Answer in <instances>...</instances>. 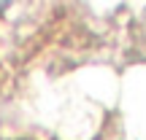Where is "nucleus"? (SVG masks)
<instances>
[{
	"label": "nucleus",
	"instance_id": "obj_1",
	"mask_svg": "<svg viewBox=\"0 0 146 140\" xmlns=\"http://www.w3.org/2000/svg\"><path fill=\"white\" fill-rule=\"evenodd\" d=\"M11 3V0H0V8H5V5H8Z\"/></svg>",
	"mask_w": 146,
	"mask_h": 140
}]
</instances>
